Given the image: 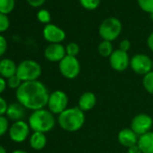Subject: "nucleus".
I'll use <instances>...</instances> for the list:
<instances>
[{
    "instance_id": "1",
    "label": "nucleus",
    "mask_w": 153,
    "mask_h": 153,
    "mask_svg": "<svg viewBox=\"0 0 153 153\" xmlns=\"http://www.w3.org/2000/svg\"><path fill=\"white\" fill-rule=\"evenodd\" d=\"M50 93L46 86L39 81L23 82L16 90V97L18 103L27 110L36 111L45 108L48 104Z\"/></svg>"
},
{
    "instance_id": "2",
    "label": "nucleus",
    "mask_w": 153,
    "mask_h": 153,
    "mask_svg": "<svg viewBox=\"0 0 153 153\" xmlns=\"http://www.w3.org/2000/svg\"><path fill=\"white\" fill-rule=\"evenodd\" d=\"M85 120V113L79 106L67 108L58 115L57 119L59 127L68 132L79 131L83 127Z\"/></svg>"
},
{
    "instance_id": "3",
    "label": "nucleus",
    "mask_w": 153,
    "mask_h": 153,
    "mask_svg": "<svg viewBox=\"0 0 153 153\" xmlns=\"http://www.w3.org/2000/svg\"><path fill=\"white\" fill-rule=\"evenodd\" d=\"M28 124L33 131L46 133L51 131L55 124L56 120L54 114L50 112L48 109H40L33 111L29 118H28Z\"/></svg>"
},
{
    "instance_id": "4",
    "label": "nucleus",
    "mask_w": 153,
    "mask_h": 153,
    "mask_svg": "<svg viewBox=\"0 0 153 153\" xmlns=\"http://www.w3.org/2000/svg\"><path fill=\"white\" fill-rule=\"evenodd\" d=\"M41 65L33 59L22 60L17 65L16 75L23 82L38 80L42 75Z\"/></svg>"
},
{
    "instance_id": "5",
    "label": "nucleus",
    "mask_w": 153,
    "mask_h": 153,
    "mask_svg": "<svg viewBox=\"0 0 153 153\" xmlns=\"http://www.w3.org/2000/svg\"><path fill=\"white\" fill-rule=\"evenodd\" d=\"M122 23L115 17L105 19L99 26L98 33L104 41L113 42L119 37L122 32Z\"/></svg>"
},
{
    "instance_id": "6",
    "label": "nucleus",
    "mask_w": 153,
    "mask_h": 153,
    "mask_svg": "<svg viewBox=\"0 0 153 153\" xmlns=\"http://www.w3.org/2000/svg\"><path fill=\"white\" fill-rule=\"evenodd\" d=\"M59 70L65 79H74L80 73V62L76 57H70L67 55L59 62Z\"/></svg>"
},
{
    "instance_id": "7",
    "label": "nucleus",
    "mask_w": 153,
    "mask_h": 153,
    "mask_svg": "<svg viewBox=\"0 0 153 153\" xmlns=\"http://www.w3.org/2000/svg\"><path fill=\"white\" fill-rule=\"evenodd\" d=\"M68 95L62 90H55L50 93L47 107L53 114H60L68 108Z\"/></svg>"
},
{
    "instance_id": "8",
    "label": "nucleus",
    "mask_w": 153,
    "mask_h": 153,
    "mask_svg": "<svg viewBox=\"0 0 153 153\" xmlns=\"http://www.w3.org/2000/svg\"><path fill=\"white\" fill-rule=\"evenodd\" d=\"M31 128L25 121H17L10 125L8 136L10 140L16 143H22L25 141L30 135Z\"/></svg>"
},
{
    "instance_id": "9",
    "label": "nucleus",
    "mask_w": 153,
    "mask_h": 153,
    "mask_svg": "<svg viewBox=\"0 0 153 153\" xmlns=\"http://www.w3.org/2000/svg\"><path fill=\"white\" fill-rule=\"evenodd\" d=\"M130 67L138 75L145 76L152 70V59L145 54H135L131 58Z\"/></svg>"
},
{
    "instance_id": "10",
    "label": "nucleus",
    "mask_w": 153,
    "mask_h": 153,
    "mask_svg": "<svg viewBox=\"0 0 153 153\" xmlns=\"http://www.w3.org/2000/svg\"><path fill=\"white\" fill-rule=\"evenodd\" d=\"M153 119L147 114H139L135 115L131 122V129L140 137L151 131Z\"/></svg>"
},
{
    "instance_id": "11",
    "label": "nucleus",
    "mask_w": 153,
    "mask_h": 153,
    "mask_svg": "<svg viewBox=\"0 0 153 153\" xmlns=\"http://www.w3.org/2000/svg\"><path fill=\"white\" fill-rule=\"evenodd\" d=\"M131 59L128 52L123 51L120 49L114 51L112 55L109 57V63L112 68L115 71L122 72L130 67Z\"/></svg>"
},
{
    "instance_id": "12",
    "label": "nucleus",
    "mask_w": 153,
    "mask_h": 153,
    "mask_svg": "<svg viewBox=\"0 0 153 153\" xmlns=\"http://www.w3.org/2000/svg\"><path fill=\"white\" fill-rule=\"evenodd\" d=\"M43 38L50 43H61L66 38V33L59 26L48 24L42 31Z\"/></svg>"
},
{
    "instance_id": "13",
    "label": "nucleus",
    "mask_w": 153,
    "mask_h": 153,
    "mask_svg": "<svg viewBox=\"0 0 153 153\" xmlns=\"http://www.w3.org/2000/svg\"><path fill=\"white\" fill-rule=\"evenodd\" d=\"M66 56V47L61 43H50L44 50V57L51 62H59Z\"/></svg>"
},
{
    "instance_id": "14",
    "label": "nucleus",
    "mask_w": 153,
    "mask_h": 153,
    "mask_svg": "<svg viewBox=\"0 0 153 153\" xmlns=\"http://www.w3.org/2000/svg\"><path fill=\"white\" fill-rule=\"evenodd\" d=\"M138 140L139 136L131 128L122 129L118 133L119 143L127 149L133 145H136L138 143Z\"/></svg>"
},
{
    "instance_id": "15",
    "label": "nucleus",
    "mask_w": 153,
    "mask_h": 153,
    "mask_svg": "<svg viewBox=\"0 0 153 153\" xmlns=\"http://www.w3.org/2000/svg\"><path fill=\"white\" fill-rule=\"evenodd\" d=\"M26 113V108L22 105L20 103H12L8 105V108L6 114V116L8 118V120L12 121L13 123L17 121L24 120Z\"/></svg>"
},
{
    "instance_id": "16",
    "label": "nucleus",
    "mask_w": 153,
    "mask_h": 153,
    "mask_svg": "<svg viewBox=\"0 0 153 153\" xmlns=\"http://www.w3.org/2000/svg\"><path fill=\"white\" fill-rule=\"evenodd\" d=\"M16 71L17 65L13 59L9 58H5L0 60V76H3L4 79H7L16 75Z\"/></svg>"
},
{
    "instance_id": "17",
    "label": "nucleus",
    "mask_w": 153,
    "mask_h": 153,
    "mask_svg": "<svg viewBox=\"0 0 153 153\" xmlns=\"http://www.w3.org/2000/svg\"><path fill=\"white\" fill-rule=\"evenodd\" d=\"M97 104V97L93 92L88 91L83 93L79 99V107L85 113L92 110Z\"/></svg>"
},
{
    "instance_id": "18",
    "label": "nucleus",
    "mask_w": 153,
    "mask_h": 153,
    "mask_svg": "<svg viewBox=\"0 0 153 153\" xmlns=\"http://www.w3.org/2000/svg\"><path fill=\"white\" fill-rule=\"evenodd\" d=\"M30 147L34 150H42L47 144V137L45 133L33 131L29 137Z\"/></svg>"
},
{
    "instance_id": "19",
    "label": "nucleus",
    "mask_w": 153,
    "mask_h": 153,
    "mask_svg": "<svg viewBox=\"0 0 153 153\" xmlns=\"http://www.w3.org/2000/svg\"><path fill=\"white\" fill-rule=\"evenodd\" d=\"M138 146L142 153H153V131H150L140 136Z\"/></svg>"
},
{
    "instance_id": "20",
    "label": "nucleus",
    "mask_w": 153,
    "mask_h": 153,
    "mask_svg": "<svg viewBox=\"0 0 153 153\" xmlns=\"http://www.w3.org/2000/svg\"><path fill=\"white\" fill-rule=\"evenodd\" d=\"M114 52L113 44L108 41H102L98 45V53L104 58H109Z\"/></svg>"
},
{
    "instance_id": "21",
    "label": "nucleus",
    "mask_w": 153,
    "mask_h": 153,
    "mask_svg": "<svg viewBox=\"0 0 153 153\" xmlns=\"http://www.w3.org/2000/svg\"><path fill=\"white\" fill-rule=\"evenodd\" d=\"M142 86L149 94L153 96V70L143 76Z\"/></svg>"
},
{
    "instance_id": "22",
    "label": "nucleus",
    "mask_w": 153,
    "mask_h": 153,
    "mask_svg": "<svg viewBox=\"0 0 153 153\" xmlns=\"http://www.w3.org/2000/svg\"><path fill=\"white\" fill-rule=\"evenodd\" d=\"M16 7V0H0V13L8 15Z\"/></svg>"
},
{
    "instance_id": "23",
    "label": "nucleus",
    "mask_w": 153,
    "mask_h": 153,
    "mask_svg": "<svg viewBox=\"0 0 153 153\" xmlns=\"http://www.w3.org/2000/svg\"><path fill=\"white\" fill-rule=\"evenodd\" d=\"M137 2L142 11L149 15L153 13V0H137Z\"/></svg>"
},
{
    "instance_id": "24",
    "label": "nucleus",
    "mask_w": 153,
    "mask_h": 153,
    "mask_svg": "<svg viewBox=\"0 0 153 153\" xmlns=\"http://www.w3.org/2000/svg\"><path fill=\"white\" fill-rule=\"evenodd\" d=\"M80 5L87 10H95L100 5L101 0H79Z\"/></svg>"
},
{
    "instance_id": "25",
    "label": "nucleus",
    "mask_w": 153,
    "mask_h": 153,
    "mask_svg": "<svg viewBox=\"0 0 153 153\" xmlns=\"http://www.w3.org/2000/svg\"><path fill=\"white\" fill-rule=\"evenodd\" d=\"M80 51V48L78 43L70 42L66 46V53L70 57H76Z\"/></svg>"
},
{
    "instance_id": "26",
    "label": "nucleus",
    "mask_w": 153,
    "mask_h": 153,
    "mask_svg": "<svg viewBox=\"0 0 153 153\" xmlns=\"http://www.w3.org/2000/svg\"><path fill=\"white\" fill-rule=\"evenodd\" d=\"M10 128L9 120L7 116H0V137L4 136L6 133H8Z\"/></svg>"
},
{
    "instance_id": "27",
    "label": "nucleus",
    "mask_w": 153,
    "mask_h": 153,
    "mask_svg": "<svg viewBox=\"0 0 153 153\" xmlns=\"http://www.w3.org/2000/svg\"><path fill=\"white\" fill-rule=\"evenodd\" d=\"M23 81L19 79V76L17 75H15L11 78L7 79V88H11V89H17L21 85H22Z\"/></svg>"
},
{
    "instance_id": "28",
    "label": "nucleus",
    "mask_w": 153,
    "mask_h": 153,
    "mask_svg": "<svg viewBox=\"0 0 153 153\" xmlns=\"http://www.w3.org/2000/svg\"><path fill=\"white\" fill-rule=\"evenodd\" d=\"M9 26H10V20L7 15L0 13V33L7 31Z\"/></svg>"
},
{
    "instance_id": "29",
    "label": "nucleus",
    "mask_w": 153,
    "mask_h": 153,
    "mask_svg": "<svg viewBox=\"0 0 153 153\" xmlns=\"http://www.w3.org/2000/svg\"><path fill=\"white\" fill-rule=\"evenodd\" d=\"M37 19L39 20V22L48 25L51 22V15L48 10L41 9L37 14Z\"/></svg>"
},
{
    "instance_id": "30",
    "label": "nucleus",
    "mask_w": 153,
    "mask_h": 153,
    "mask_svg": "<svg viewBox=\"0 0 153 153\" xmlns=\"http://www.w3.org/2000/svg\"><path fill=\"white\" fill-rule=\"evenodd\" d=\"M7 50V41L2 34H0V58L5 55Z\"/></svg>"
},
{
    "instance_id": "31",
    "label": "nucleus",
    "mask_w": 153,
    "mask_h": 153,
    "mask_svg": "<svg viewBox=\"0 0 153 153\" xmlns=\"http://www.w3.org/2000/svg\"><path fill=\"white\" fill-rule=\"evenodd\" d=\"M7 108H8V104L7 100L3 97L0 96V116L6 115Z\"/></svg>"
},
{
    "instance_id": "32",
    "label": "nucleus",
    "mask_w": 153,
    "mask_h": 153,
    "mask_svg": "<svg viewBox=\"0 0 153 153\" xmlns=\"http://www.w3.org/2000/svg\"><path fill=\"white\" fill-rule=\"evenodd\" d=\"M121 51H125V52H128V51L131 49V42L129 40L127 39H124L121 42H120V48H119Z\"/></svg>"
},
{
    "instance_id": "33",
    "label": "nucleus",
    "mask_w": 153,
    "mask_h": 153,
    "mask_svg": "<svg viewBox=\"0 0 153 153\" xmlns=\"http://www.w3.org/2000/svg\"><path fill=\"white\" fill-rule=\"evenodd\" d=\"M26 1L33 7H40L45 3L46 0H26Z\"/></svg>"
},
{
    "instance_id": "34",
    "label": "nucleus",
    "mask_w": 153,
    "mask_h": 153,
    "mask_svg": "<svg viewBox=\"0 0 153 153\" xmlns=\"http://www.w3.org/2000/svg\"><path fill=\"white\" fill-rule=\"evenodd\" d=\"M7 88V79H4L3 76H0V95L3 94L6 89Z\"/></svg>"
},
{
    "instance_id": "35",
    "label": "nucleus",
    "mask_w": 153,
    "mask_h": 153,
    "mask_svg": "<svg viewBox=\"0 0 153 153\" xmlns=\"http://www.w3.org/2000/svg\"><path fill=\"white\" fill-rule=\"evenodd\" d=\"M127 153H142L140 147L138 146V143L136 145H133L127 149Z\"/></svg>"
},
{
    "instance_id": "36",
    "label": "nucleus",
    "mask_w": 153,
    "mask_h": 153,
    "mask_svg": "<svg viewBox=\"0 0 153 153\" xmlns=\"http://www.w3.org/2000/svg\"><path fill=\"white\" fill-rule=\"evenodd\" d=\"M147 44H148L149 49L151 51H153V32L149 35L148 40H147Z\"/></svg>"
},
{
    "instance_id": "37",
    "label": "nucleus",
    "mask_w": 153,
    "mask_h": 153,
    "mask_svg": "<svg viewBox=\"0 0 153 153\" xmlns=\"http://www.w3.org/2000/svg\"><path fill=\"white\" fill-rule=\"evenodd\" d=\"M0 153H7V149H5L4 146H2L1 144H0Z\"/></svg>"
},
{
    "instance_id": "38",
    "label": "nucleus",
    "mask_w": 153,
    "mask_h": 153,
    "mask_svg": "<svg viewBox=\"0 0 153 153\" xmlns=\"http://www.w3.org/2000/svg\"><path fill=\"white\" fill-rule=\"evenodd\" d=\"M12 153H28V152L25 151V150H24V149H16Z\"/></svg>"
},
{
    "instance_id": "39",
    "label": "nucleus",
    "mask_w": 153,
    "mask_h": 153,
    "mask_svg": "<svg viewBox=\"0 0 153 153\" xmlns=\"http://www.w3.org/2000/svg\"><path fill=\"white\" fill-rule=\"evenodd\" d=\"M150 19H151V21H153V13L150 14Z\"/></svg>"
},
{
    "instance_id": "40",
    "label": "nucleus",
    "mask_w": 153,
    "mask_h": 153,
    "mask_svg": "<svg viewBox=\"0 0 153 153\" xmlns=\"http://www.w3.org/2000/svg\"><path fill=\"white\" fill-rule=\"evenodd\" d=\"M152 70H153V60H152Z\"/></svg>"
}]
</instances>
